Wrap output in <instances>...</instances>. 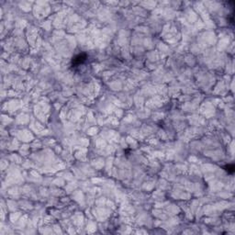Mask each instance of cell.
<instances>
[{
	"label": "cell",
	"instance_id": "obj_1",
	"mask_svg": "<svg viewBox=\"0 0 235 235\" xmlns=\"http://www.w3.org/2000/svg\"><path fill=\"white\" fill-rule=\"evenodd\" d=\"M86 60H87L86 53H84V52L78 53L75 57H73V59H72V66L73 67H78V66L84 65Z\"/></svg>",
	"mask_w": 235,
	"mask_h": 235
},
{
	"label": "cell",
	"instance_id": "obj_2",
	"mask_svg": "<svg viewBox=\"0 0 235 235\" xmlns=\"http://www.w3.org/2000/svg\"><path fill=\"white\" fill-rule=\"evenodd\" d=\"M224 169H225L229 174H233L234 171H235V167H234L233 164H228V165H226V166L224 167Z\"/></svg>",
	"mask_w": 235,
	"mask_h": 235
}]
</instances>
